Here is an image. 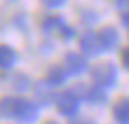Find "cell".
Returning a JSON list of instances; mask_svg holds the SVG:
<instances>
[{
	"label": "cell",
	"mask_w": 129,
	"mask_h": 124,
	"mask_svg": "<svg viewBox=\"0 0 129 124\" xmlns=\"http://www.w3.org/2000/svg\"><path fill=\"white\" fill-rule=\"evenodd\" d=\"M0 115L19 119V122H35L38 119V105L26 101V98L5 96V98H0Z\"/></svg>",
	"instance_id": "obj_1"
},
{
	"label": "cell",
	"mask_w": 129,
	"mask_h": 124,
	"mask_svg": "<svg viewBox=\"0 0 129 124\" xmlns=\"http://www.w3.org/2000/svg\"><path fill=\"white\" fill-rule=\"evenodd\" d=\"M80 47H82V52H85L87 56H96V54L103 52V45H101L99 33H85L80 37Z\"/></svg>",
	"instance_id": "obj_4"
},
{
	"label": "cell",
	"mask_w": 129,
	"mask_h": 124,
	"mask_svg": "<svg viewBox=\"0 0 129 124\" xmlns=\"http://www.w3.org/2000/svg\"><path fill=\"white\" fill-rule=\"evenodd\" d=\"M66 73L68 75H75V77H78V75H82V73H85L87 70V61H85V56H80V54H75V52H71V54H66Z\"/></svg>",
	"instance_id": "obj_5"
},
{
	"label": "cell",
	"mask_w": 129,
	"mask_h": 124,
	"mask_svg": "<svg viewBox=\"0 0 129 124\" xmlns=\"http://www.w3.org/2000/svg\"><path fill=\"white\" fill-rule=\"evenodd\" d=\"M113 117L120 124H129V98H120L113 108Z\"/></svg>",
	"instance_id": "obj_8"
},
{
	"label": "cell",
	"mask_w": 129,
	"mask_h": 124,
	"mask_svg": "<svg viewBox=\"0 0 129 124\" xmlns=\"http://www.w3.org/2000/svg\"><path fill=\"white\" fill-rule=\"evenodd\" d=\"M14 63H17V54H14V49L7 47V45H0V68H3V70H10Z\"/></svg>",
	"instance_id": "obj_9"
},
{
	"label": "cell",
	"mask_w": 129,
	"mask_h": 124,
	"mask_svg": "<svg viewBox=\"0 0 129 124\" xmlns=\"http://www.w3.org/2000/svg\"><path fill=\"white\" fill-rule=\"evenodd\" d=\"M56 110L66 115V117H73L75 112H78V108H80V98L78 94H73V91H63V94H59L56 98Z\"/></svg>",
	"instance_id": "obj_3"
},
{
	"label": "cell",
	"mask_w": 129,
	"mask_h": 124,
	"mask_svg": "<svg viewBox=\"0 0 129 124\" xmlns=\"http://www.w3.org/2000/svg\"><path fill=\"white\" fill-rule=\"evenodd\" d=\"M87 96H89V101H92V103H106V94H103V89L101 87H94L92 89H87Z\"/></svg>",
	"instance_id": "obj_11"
},
{
	"label": "cell",
	"mask_w": 129,
	"mask_h": 124,
	"mask_svg": "<svg viewBox=\"0 0 129 124\" xmlns=\"http://www.w3.org/2000/svg\"><path fill=\"white\" fill-rule=\"evenodd\" d=\"M49 124H56V122H49Z\"/></svg>",
	"instance_id": "obj_16"
},
{
	"label": "cell",
	"mask_w": 129,
	"mask_h": 124,
	"mask_svg": "<svg viewBox=\"0 0 129 124\" xmlns=\"http://www.w3.org/2000/svg\"><path fill=\"white\" fill-rule=\"evenodd\" d=\"M42 30L45 33H61V35H71V28H66V21L61 17H47L42 21Z\"/></svg>",
	"instance_id": "obj_6"
},
{
	"label": "cell",
	"mask_w": 129,
	"mask_h": 124,
	"mask_svg": "<svg viewBox=\"0 0 129 124\" xmlns=\"http://www.w3.org/2000/svg\"><path fill=\"white\" fill-rule=\"evenodd\" d=\"M42 3L47 5V7H61V5L66 3V0H42Z\"/></svg>",
	"instance_id": "obj_13"
},
{
	"label": "cell",
	"mask_w": 129,
	"mask_h": 124,
	"mask_svg": "<svg viewBox=\"0 0 129 124\" xmlns=\"http://www.w3.org/2000/svg\"><path fill=\"white\" fill-rule=\"evenodd\" d=\"M63 80H66V68H59V66H54V68H49V73H47V82L49 87H56V84H63Z\"/></svg>",
	"instance_id": "obj_10"
},
{
	"label": "cell",
	"mask_w": 129,
	"mask_h": 124,
	"mask_svg": "<svg viewBox=\"0 0 129 124\" xmlns=\"http://www.w3.org/2000/svg\"><path fill=\"white\" fill-rule=\"evenodd\" d=\"M99 37H101L103 52L115 49V47H117V42H120V35H117V30L113 28V26H106V28H101V30H99Z\"/></svg>",
	"instance_id": "obj_7"
},
{
	"label": "cell",
	"mask_w": 129,
	"mask_h": 124,
	"mask_svg": "<svg viewBox=\"0 0 129 124\" xmlns=\"http://www.w3.org/2000/svg\"><path fill=\"white\" fill-rule=\"evenodd\" d=\"M73 124H89V122H73Z\"/></svg>",
	"instance_id": "obj_15"
},
{
	"label": "cell",
	"mask_w": 129,
	"mask_h": 124,
	"mask_svg": "<svg viewBox=\"0 0 129 124\" xmlns=\"http://www.w3.org/2000/svg\"><path fill=\"white\" fill-rule=\"evenodd\" d=\"M122 63H124V68H127V70H129V47L122 52Z\"/></svg>",
	"instance_id": "obj_14"
},
{
	"label": "cell",
	"mask_w": 129,
	"mask_h": 124,
	"mask_svg": "<svg viewBox=\"0 0 129 124\" xmlns=\"http://www.w3.org/2000/svg\"><path fill=\"white\" fill-rule=\"evenodd\" d=\"M117 10L122 17H129V0H117Z\"/></svg>",
	"instance_id": "obj_12"
},
{
	"label": "cell",
	"mask_w": 129,
	"mask_h": 124,
	"mask_svg": "<svg viewBox=\"0 0 129 124\" xmlns=\"http://www.w3.org/2000/svg\"><path fill=\"white\" fill-rule=\"evenodd\" d=\"M92 77H94V84L96 87H113V84L117 82V70H115V66L113 63H99L94 70H92Z\"/></svg>",
	"instance_id": "obj_2"
}]
</instances>
